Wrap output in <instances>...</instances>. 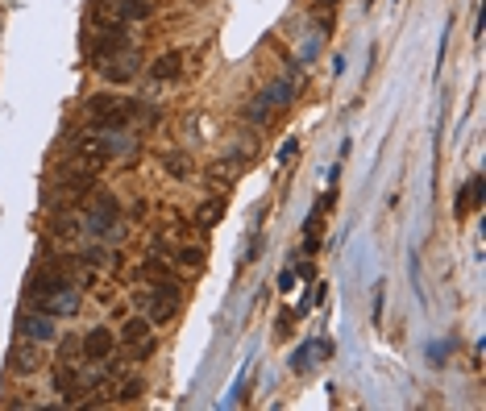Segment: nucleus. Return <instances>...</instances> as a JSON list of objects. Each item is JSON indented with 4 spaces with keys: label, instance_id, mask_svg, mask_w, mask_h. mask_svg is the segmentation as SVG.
Returning <instances> with one entry per match:
<instances>
[{
    "label": "nucleus",
    "instance_id": "obj_17",
    "mask_svg": "<svg viewBox=\"0 0 486 411\" xmlns=\"http://www.w3.org/2000/svg\"><path fill=\"white\" fill-rule=\"evenodd\" d=\"M179 262H184L187 271H200V266H204V249H200V246H184V249H179Z\"/></svg>",
    "mask_w": 486,
    "mask_h": 411
},
{
    "label": "nucleus",
    "instance_id": "obj_12",
    "mask_svg": "<svg viewBox=\"0 0 486 411\" xmlns=\"http://www.w3.org/2000/svg\"><path fill=\"white\" fill-rule=\"evenodd\" d=\"M150 76L158 79V84H162V79H179V76H184V55H179V50L162 55L158 63H150Z\"/></svg>",
    "mask_w": 486,
    "mask_h": 411
},
{
    "label": "nucleus",
    "instance_id": "obj_4",
    "mask_svg": "<svg viewBox=\"0 0 486 411\" xmlns=\"http://www.w3.org/2000/svg\"><path fill=\"white\" fill-rule=\"evenodd\" d=\"M79 225H84L92 237H108V233L117 228V200H112V195H104V192H96V195H92L87 217L79 220Z\"/></svg>",
    "mask_w": 486,
    "mask_h": 411
},
{
    "label": "nucleus",
    "instance_id": "obj_19",
    "mask_svg": "<svg viewBox=\"0 0 486 411\" xmlns=\"http://www.w3.org/2000/svg\"><path fill=\"white\" fill-rule=\"evenodd\" d=\"M316 345H320V341H312V345L295 349V357H292V370H295V374H303V370L312 366V353H316Z\"/></svg>",
    "mask_w": 486,
    "mask_h": 411
},
{
    "label": "nucleus",
    "instance_id": "obj_9",
    "mask_svg": "<svg viewBox=\"0 0 486 411\" xmlns=\"http://www.w3.org/2000/svg\"><path fill=\"white\" fill-rule=\"evenodd\" d=\"M17 328H22V336H30V341H54L58 336V328H54V316H46V312H25L22 320H17Z\"/></svg>",
    "mask_w": 486,
    "mask_h": 411
},
{
    "label": "nucleus",
    "instance_id": "obj_5",
    "mask_svg": "<svg viewBox=\"0 0 486 411\" xmlns=\"http://www.w3.org/2000/svg\"><path fill=\"white\" fill-rule=\"evenodd\" d=\"M150 13V0H96V22L130 25Z\"/></svg>",
    "mask_w": 486,
    "mask_h": 411
},
{
    "label": "nucleus",
    "instance_id": "obj_15",
    "mask_svg": "<svg viewBox=\"0 0 486 411\" xmlns=\"http://www.w3.org/2000/svg\"><path fill=\"white\" fill-rule=\"evenodd\" d=\"M292 92H295V87L287 84V79H279V84H270V87H266V104H270V109H287V104L295 100Z\"/></svg>",
    "mask_w": 486,
    "mask_h": 411
},
{
    "label": "nucleus",
    "instance_id": "obj_10",
    "mask_svg": "<svg viewBox=\"0 0 486 411\" xmlns=\"http://www.w3.org/2000/svg\"><path fill=\"white\" fill-rule=\"evenodd\" d=\"M84 357L87 362H104V357H112V349H117V336L108 333V328H92V333H84Z\"/></svg>",
    "mask_w": 486,
    "mask_h": 411
},
{
    "label": "nucleus",
    "instance_id": "obj_7",
    "mask_svg": "<svg viewBox=\"0 0 486 411\" xmlns=\"http://www.w3.org/2000/svg\"><path fill=\"white\" fill-rule=\"evenodd\" d=\"M54 390H58V403L63 407H76L79 399H84V379H79V366H67V362H58V370H54Z\"/></svg>",
    "mask_w": 486,
    "mask_h": 411
},
{
    "label": "nucleus",
    "instance_id": "obj_21",
    "mask_svg": "<svg viewBox=\"0 0 486 411\" xmlns=\"http://www.w3.org/2000/svg\"><path fill=\"white\" fill-rule=\"evenodd\" d=\"M316 4H324V9H333V4H341V0H316Z\"/></svg>",
    "mask_w": 486,
    "mask_h": 411
},
{
    "label": "nucleus",
    "instance_id": "obj_3",
    "mask_svg": "<svg viewBox=\"0 0 486 411\" xmlns=\"http://www.w3.org/2000/svg\"><path fill=\"white\" fill-rule=\"evenodd\" d=\"M96 71L104 84H133V79L141 76V55L133 50V46H121V50H112V55L96 58Z\"/></svg>",
    "mask_w": 486,
    "mask_h": 411
},
{
    "label": "nucleus",
    "instance_id": "obj_1",
    "mask_svg": "<svg viewBox=\"0 0 486 411\" xmlns=\"http://www.w3.org/2000/svg\"><path fill=\"white\" fill-rule=\"evenodd\" d=\"M141 299H146V320H150V325H166V320H175V316L184 312V291H179L175 279L154 282Z\"/></svg>",
    "mask_w": 486,
    "mask_h": 411
},
{
    "label": "nucleus",
    "instance_id": "obj_20",
    "mask_svg": "<svg viewBox=\"0 0 486 411\" xmlns=\"http://www.w3.org/2000/svg\"><path fill=\"white\" fill-rule=\"evenodd\" d=\"M166 171H171L175 179H187V174H192V166H187L184 154H171V158H166Z\"/></svg>",
    "mask_w": 486,
    "mask_h": 411
},
{
    "label": "nucleus",
    "instance_id": "obj_16",
    "mask_svg": "<svg viewBox=\"0 0 486 411\" xmlns=\"http://www.w3.org/2000/svg\"><path fill=\"white\" fill-rule=\"evenodd\" d=\"M54 237H63V241H71L79 233V217H71V212H63V217H54V228H50Z\"/></svg>",
    "mask_w": 486,
    "mask_h": 411
},
{
    "label": "nucleus",
    "instance_id": "obj_11",
    "mask_svg": "<svg viewBox=\"0 0 486 411\" xmlns=\"http://www.w3.org/2000/svg\"><path fill=\"white\" fill-rule=\"evenodd\" d=\"M225 204H229V195H208L204 204L195 208V225H200V228H212L216 220L225 217Z\"/></svg>",
    "mask_w": 486,
    "mask_h": 411
},
{
    "label": "nucleus",
    "instance_id": "obj_14",
    "mask_svg": "<svg viewBox=\"0 0 486 411\" xmlns=\"http://www.w3.org/2000/svg\"><path fill=\"white\" fill-rule=\"evenodd\" d=\"M121 341H125V345H141V341H150V320H146V316H138V320H125V328H121Z\"/></svg>",
    "mask_w": 486,
    "mask_h": 411
},
{
    "label": "nucleus",
    "instance_id": "obj_8",
    "mask_svg": "<svg viewBox=\"0 0 486 411\" xmlns=\"http://www.w3.org/2000/svg\"><path fill=\"white\" fill-rule=\"evenodd\" d=\"M38 370H42V349H38V341L25 336V345H13V353H9V374L30 379V374H38Z\"/></svg>",
    "mask_w": 486,
    "mask_h": 411
},
{
    "label": "nucleus",
    "instance_id": "obj_6",
    "mask_svg": "<svg viewBox=\"0 0 486 411\" xmlns=\"http://www.w3.org/2000/svg\"><path fill=\"white\" fill-rule=\"evenodd\" d=\"M121 46H133L130 30H125V25H112V22H96V30H92V38H87L92 58H104V55H112V50H121Z\"/></svg>",
    "mask_w": 486,
    "mask_h": 411
},
{
    "label": "nucleus",
    "instance_id": "obj_18",
    "mask_svg": "<svg viewBox=\"0 0 486 411\" xmlns=\"http://www.w3.org/2000/svg\"><path fill=\"white\" fill-rule=\"evenodd\" d=\"M270 112H274V109L266 104V96H258V100H249V104H246V121H258V125L270 117Z\"/></svg>",
    "mask_w": 486,
    "mask_h": 411
},
{
    "label": "nucleus",
    "instance_id": "obj_2",
    "mask_svg": "<svg viewBox=\"0 0 486 411\" xmlns=\"http://www.w3.org/2000/svg\"><path fill=\"white\" fill-rule=\"evenodd\" d=\"M87 117H92V125H104V130H125L138 117V104L125 96H92L87 100Z\"/></svg>",
    "mask_w": 486,
    "mask_h": 411
},
{
    "label": "nucleus",
    "instance_id": "obj_13",
    "mask_svg": "<svg viewBox=\"0 0 486 411\" xmlns=\"http://www.w3.org/2000/svg\"><path fill=\"white\" fill-rule=\"evenodd\" d=\"M478 204H482V179L474 174V179L465 183V192L454 200V212H457V217H465V212H470V208H478Z\"/></svg>",
    "mask_w": 486,
    "mask_h": 411
}]
</instances>
